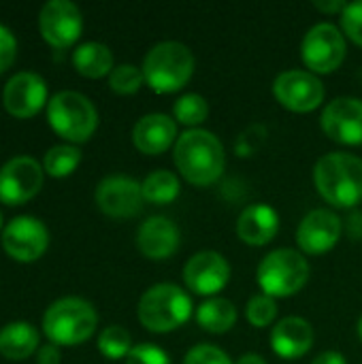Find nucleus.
<instances>
[{"mask_svg": "<svg viewBox=\"0 0 362 364\" xmlns=\"http://www.w3.org/2000/svg\"><path fill=\"white\" fill-rule=\"evenodd\" d=\"M175 166L181 177L198 188L215 183L226 166V154L220 139L203 128L186 130L175 143Z\"/></svg>", "mask_w": 362, "mask_h": 364, "instance_id": "f257e3e1", "label": "nucleus"}, {"mask_svg": "<svg viewBox=\"0 0 362 364\" xmlns=\"http://www.w3.org/2000/svg\"><path fill=\"white\" fill-rule=\"evenodd\" d=\"M314 181L326 203L341 209L356 207L362 200V160L344 151L326 154L316 162Z\"/></svg>", "mask_w": 362, "mask_h": 364, "instance_id": "f03ea898", "label": "nucleus"}, {"mask_svg": "<svg viewBox=\"0 0 362 364\" xmlns=\"http://www.w3.org/2000/svg\"><path fill=\"white\" fill-rule=\"evenodd\" d=\"M98 324L92 303L79 296H64L51 303L43 316V331L53 346L73 348L85 343Z\"/></svg>", "mask_w": 362, "mask_h": 364, "instance_id": "7ed1b4c3", "label": "nucleus"}, {"mask_svg": "<svg viewBox=\"0 0 362 364\" xmlns=\"http://www.w3.org/2000/svg\"><path fill=\"white\" fill-rule=\"evenodd\" d=\"M194 75V55L179 41H162L154 45L143 60L145 83L156 94L179 92Z\"/></svg>", "mask_w": 362, "mask_h": 364, "instance_id": "20e7f679", "label": "nucleus"}, {"mask_svg": "<svg viewBox=\"0 0 362 364\" xmlns=\"http://www.w3.org/2000/svg\"><path fill=\"white\" fill-rule=\"evenodd\" d=\"M137 316L149 333H171L190 320L192 299L175 284H156L141 296Z\"/></svg>", "mask_w": 362, "mask_h": 364, "instance_id": "39448f33", "label": "nucleus"}, {"mask_svg": "<svg viewBox=\"0 0 362 364\" xmlns=\"http://www.w3.org/2000/svg\"><path fill=\"white\" fill-rule=\"evenodd\" d=\"M258 286L271 299H288L309 282V262L290 247H280L262 258L256 273Z\"/></svg>", "mask_w": 362, "mask_h": 364, "instance_id": "423d86ee", "label": "nucleus"}, {"mask_svg": "<svg viewBox=\"0 0 362 364\" xmlns=\"http://www.w3.org/2000/svg\"><path fill=\"white\" fill-rule=\"evenodd\" d=\"M47 119L55 134L70 143H85L98 128V111L79 92H58L47 102Z\"/></svg>", "mask_w": 362, "mask_h": 364, "instance_id": "0eeeda50", "label": "nucleus"}, {"mask_svg": "<svg viewBox=\"0 0 362 364\" xmlns=\"http://www.w3.org/2000/svg\"><path fill=\"white\" fill-rule=\"evenodd\" d=\"M346 38L341 30L329 21L316 23L303 38L301 55L309 73H333L346 60Z\"/></svg>", "mask_w": 362, "mask_h": 364, "instance_id": "6e6552de", "label": "nucleus"}, {"mask_svg": "<svg viewBox=\"0 0 362 364\" xmlns=\"http://www.w3.org/2000/svg\"><path fill=\"white\" fill-rule=\"evenodd\" d=\"M45 168L30 156L11 158L0 168V203L9 207L32 200L43 188Z\"/></svg>", "mask_w": 362, "mask_h": 364, "instance_id": "1a4fd4ad", "label": "nucleus"}, {"mask_svg": "<svg viewBox=\"0 0 362 364\" xmlns=\"http://www.w3.org/2000/svg\"><path fill=\"white\" fill-rule=\"evenodd\" d=\"M273 96L292 113H309L322 105L324 85L309 70H284L273 81Z\"/></svg>", "mask_w": 362, "mask_h": 364, "instance_id": "9d476101", "label": "nucleus"}, {"mask_svg": "<svg viewBox=\"0 0 362 364\" xmlns=\"http://www.w3.org/2000/svg\"><path fill=\"white\" fill-rule=\"evenodd\" d=\"M2 247L6 256L17 262H34L49 247V230L41 220L32 215H19L4 226Z\"/></svg>", "mask_w": 362, "mask_h": 364, "instance_id": "9b49d317", "label": "nucleus"}, {"mask_svg": "<svg viewBox=\"0 0 362 364\" xmlns=\"http://www.w3.org/2000/svg\"><path fill=\"white\" fill-rule=\"evenodd\" d=\"M41 36L55 49H66L77 43L83 30V17L70 0H49L38 13Z\"/></svg>", "mask_w": 362, "mask_h": 364, "instance_id": "f8f14e48", "label": "nucleus"}, {"mask_svg": "<svg viewBox=\"0 0 362 364\" xmlns=\"http://www.w3.org/2000/svg\"><path fill=\"white\" fill-rule=\"evenodd\" d=\"M228 279H230V264L222 254L213 250L196 252L183 264V284L188 290H192L198 296L213 299L220 290L226 288Z\"/></svg>", "mask_w": 362, "mask_h": 364, "instance_id": "ddd939ff", "label": "nucleus"}, {"mask_svg": "<svg viewBox=\"0 0 362 364\" xmlns=\"http://www.w3.org/2000/svg\"><path fill=\"white\" fill-rule=\"evenodd\" d=\"M141 183L126 175L105 177L96 188V205L109 218H134L143 211Z\"/></svg>", "mask_w": 362, "mask_h": 364, "instance_id": "4468645a", "label": "nucleus"}, {"mask_svg": "<svg viewBox=\"0 0 362 364\" xmlns=\"http://www.w3.org/2000/svg\"><path fill=\"white\" fill-rule=\"evenodd\" d=\"M47 102V83L41 75L23 70L13 75L2 92V105L6 113L17 119H30L43 111Z\"/></svg>", "mask_w": 362, "mask_h": 364, "instance_id": "2eb2a0df", "label": "nucleus"}, {"mask_svg": "<svg viewBox=\"0 0 362 364\" xmlns=\"http://www.w3.org/2000/svg\"><path fill=\"white\" fill-rule=\"evenodd\" d=\"M320 126L329 139L341 145H362V100L341 96L322 111Z\"/></svg>", "mask_w": 362, "mask_h": 364, "instance_id": "dca6fc26", "label": "nucleus"}, {"mask_svg": "<svg viewBox=\"0 0 362 364\" xmlns=\"http://www.w3.org/2000/svg\"><path fill=\"white\" fill-rule=\"evenodd\" d=\"M344 224L337 213L331 209H314L309 211L297 230L299 247L309 256H320L331 252L341 239Z\"/></svg>", "mask_w": 362, "mask_h": 364, "instance_id": "f3484780", "label": "nucleus"}, {"mask_svg": "<svg viewBox=\"0 0 362 364\" xmlns=\"http://www.w3.org/2000/svg\"><path fill=\"white\" fill-rule=\"evenodd\" d=\"M181 243V232L177 224L164 215H154L145 220L137 230V247L149 260L171 258Z\"/></svg>", "mask_w": 362, "mask_h": 364, "instance_id": "a211bd4d", "label": "nucleus"}, {"mask_svg": "<svg viewBox=\"0 0 362 364\" xmlns=\"http://www.w3.org/2000/svg\"><path fill=\"white\" fill-rule=\"evenodd\" d=\"M177 124L166 113H149L143 115L132 128V143L145 156L164 154L173 141L177 143Z\"/></svg>", "mask_w": 362, "mask_h": 364, "instance_id": "6ab92c4d", "label": "nucleus"}, {"mask_svg": "<svg viewBox=\"0 0 362 364\" xmlns=\"http://www.w3.org/2000/svg\"><path fill=\"white\" fill-rule=\"evenodd\" d=\"M314 346V328L305 318L290 316L271 331V350L284 360L303 358Z\"/></svg>", "mask_w": 362, "mask_h": 364, "instance_id": "aec40b11", "label": "nucleus"}, {"mask_svg": "<svg viewBox=\"0 0 362 364\" xmlns=\"http://www.w3.org/2000/svg\"><path fill=\"white\" fill-rule=\"evenodd\" d=\"M277 232H280V215L267 203L245 207L237 220L239 239L247 245H254V247L271 243Z\"/></svg>", "mask_w": 362, "mask_h": 364, "instance_id": "412c9836", "label": "nucleus"}, {"mask_svg": "<svg viewBox=\"0 0 362 364\" xmlns=\"http://www.w3.org/2000/svg\"><path fill=\"white\" fill-rule=\"evenodd\" d=\"M38 331L28 322H11L0 331V354L6 360H26L38 352Z\"/></svg>", "mask_w": 362, "mask_h": 364, "instance_id": "4be33fe9", "label": "nucleus"}, {"mask_svg": "<svg viewBox=\"0 0 362 364\" xmlns=\"http://www.w3.org/2000/svg\"><path fill=\"white\" fill-rule=\"evenodd\" d=\"M73 66L79 75L87 79H100L105 75H111V70L115 68L111 49L96 41L83 43L73 51Z\"/></svg>", "mask_w": 362, "mask_h": 364, "instance_id": "5701e85b", "label": "nucleus"}, {"mask_svg": "<svg viewBox=\"0 0 362 364\" xmlns=\"http://www.w3.org/2000/svg\"><path fill=\"white\" fill-rule=\"evenodd\" d=\"M196 322L207 333L213 335L228 333L237 322V307L228 299H220V296L207 299L196 311Z\"/></svg>", "mask_w": 362, "mask_h": 364, "instance_id": "b1692460", "label": "nucleus"}, {"mask_svg": "<svg viewBox=\"0 0 362 364\" xmlns=\"http://www.w3.org/2000/svg\"><path fill=\"white\" fill-rule=\"evenodd\" d=\"M141 190H143V198L147 203L169 205L179 196L181 186H179V179L175 173L160 168V171H154L145 177V181L141 183Z\"/></svg>", "mask_w": 362, "mask_h": 364, "instance_id": "393cba45", "label": "nucleus"}, {"mask_svg": "<svg viewBox=\"0 0 362 364\" xmlns=\"http://www.w3.org/2000/svg\"><path fill=\"white\" fill-rule=\"evenodd\" d=\"M81 162V151L75 145H53L43 160V168L47 175L62 179L75 173Z\"/></svg>", "mask_w": 362, "mask_h": 364, "instance_id": "a878e982", "label": "nucleus"}, {"mask_svg": "<svg viewBox=\"0 0 362 364\" xmlns=\"http://www.w3.org/2000/svg\"><path fill=\"white\" fill-rule=\"evenodd\" d=\"M132 348V337L124 326H107L98 337V352L109 360L128 358Z\"/></svg>", "mask_w": 362, "mask_h": 364, "instance_id": "bb28decb", "label": "nucleus"}, {"mask_svg": "<svg viewBox=\"0 0 362 364\" xmlns=\"http://www.w3.org/2000/svg\"><path fill=\"white\" fill-rule=\"evenodd\" d=\"M173 115H175V119H177L179 124L190 126V130H192V126H198V124H203V122L207 119V115H209V105H207V100H205L201 94L190 92V94H183V96L175 102Z\"/></svg>", "mask_w": 362, "mask_h": 364, "instance_id": "cd10ccee", "label": "nucleus"}, {"mask_svg": "<svg viewBox=\"0 0 362 364\" xmlns=\"http://www.w3.org/2000/svg\"><path fill=\"white\" fill-rule=\"evenodd\" d=\"M143 83H145L143 68H137L134 64H119L109 75V87L115 94H122V96L139 92V87Z\"/></svg>", "mask_w": 362, "mask_h": 364, "instance_id": "c85d7f7f", "label": "nucleus"}, {"mask_svg": "<svg viewBox=\"0 0 362 364\" xmlns=\"http://www.w3.org/2000/svg\"><path fill=\"white\" fill-rule=\"evenodd\" d=\"M245 316L250 320L252 326L256 328H267L275 322L277 318V305H275V299L267 296V294H256L247 301V307H245Z\"/></svg>", "mask_w": 362, "mask_h": 364, "instance_id": "c756f323", "label": "nucleus"}, {"mask_svg": "<svg viewBox=\"0 0 362 364\" xmlns=\"http://www.w3.org/2000/svg\"><path fill=\"white\" fill-rule=\"evenodd\" d=\"M183 364H233V360H230V356L224 350H220L215 346L203 343V346L192 348L186 354Z\"/></svg>", "mask_w": 362, "mask_h": 364, "instance_id": "7c9ffc66", "label": "nucleus"}, {"mask_svg": "<svg viewBox=\"0 0 362 364\" xmlns=\"http://www.w3.org/2000/svg\"><path fill=\"white\" fill-rule=\"evenodd\" d=\"M341 28L358 47H362V0L350 2L346 6L341 13Z\"/></svg>", "mask_w": 362, "mask_h": 364, "instance_id": "2f4dec72", "label": "nucleus"}, {"mask_svg": "<svg viewBox=\"0 0 362 364\" xmlns=\"http://www.w3.org/2000/svg\"><path fill=\"white\" fill-rule=\"evenodd\" d=\"M126 364H171V360L162 348L151 343H141L132 348V352L126 358Z\"/></svg>", "mask_w": 362, "mask_h": 364, "instance_id": "473e14b6", "label": "nucleus"}, {"mask_svg": "<svg viewBox=\"0 0 362 364\" xmlns=\"http://www.w3.org/2000/svg\"><path fill=\"white\" fill-rule=\"evenodd\" d=\"M15 55H17V41H15V34L0 23V75L11 68V64L15 62Z\"/></svg>", "mask_w": 362, "mask_h": 364, "instance_id": "72a5a7b5", "label": "nucleus"}, {"mask_svg": "<svg viewBox=\"0 0 362 364\" xmlns=\"http://www.w3.org/2000/svg\"><path fill=\"white\" fill-rule=\"evenodd\" d=\"M36 364H60V350H58V346L47 343V346L38 348Z\"/></svg>", "mask_w": 362, "mask_h": 364, "instance_id": "f704fd0d", "label": "nucleus"}, {"mask_svg": "<svg viewBox=\"0 0 362 364\" xmlns=\"http://www.w3.org/2000/svg\"><path fill=\"white\" fill-rule=\"evenodd\" d=\"M314 6L318 9V11H322V13H344L346 11V6H348V2H344V0H326V2H322V0H316L314 2Z\"/></svg>", "mask_w": 362, "mask_h": 364, "instance_id": "c9c22d12", "label": "nucleus"}, {"mask_svg": "<svg viewBox=\"0 0 362 364\" xmlns=\"http://www.w3.org/2000/svg\"><path fill=\"white\" fill-rule=\"evenodd\" d=\"M312 364H348V363H346L344 354H339V352H322L318 358H314V363Z\"/></svg>", "mask_w": 362, "mask_h": 364, "instance_id": "e433bc0d", "label": "nucleus"}, {"mask_svg": "<svg viewBox=\"0 0 362 364\" xmlns=\"http://www.w3.org/2000/svg\"><path fill=\"white\" fill-rule=\"evenodd\" d=\"M237 364H267V360H265L260 354H243V356L237 360Z\"/></svg>", "mask_w": 362, "mask_h": 364, "instance_id": "4c0bfd02", "label": "nucleus"}, {"mask_svg": "<svg viewBox=\"0 0 362 364\" xmlns=\"http://www.w3.org/2000/svg\"><path fill=\"white\" fill-rule=\"evenodd\" d=\"M358 337H361V341H362V318H361V322H358Z\"/></svg>", "mask_w": 362, "mask_h": 364, "instance_id": "58836bf2", "label": "nucleus"}, {"mask_svg": "<svg viewBox=\"0 0 362 364\" xmlns=\"http://www.w3.org/2000/svg\"><path fill=\"white\" fill-rule=\"evenodd\" d=\"M0 228H2V213H0Z\"/></svg>", "mask_w": 362, "mask_h": 364, "instance_id": "ea45409f", "label": "nucleus"}]
</instances>
